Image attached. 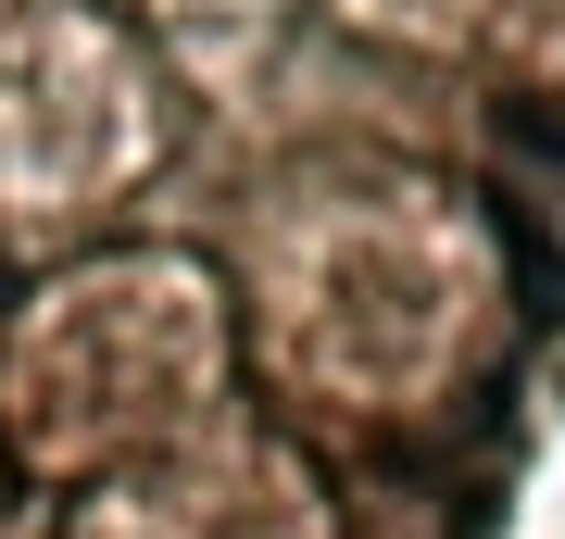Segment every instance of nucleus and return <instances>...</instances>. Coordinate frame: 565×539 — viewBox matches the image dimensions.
Masks as SVG:
<instances>
[{"mask_svg":"<svg viewBox=\"0 0 565 539\" xmlns=\"http://www.w3.org/2000/svg\"><path fill=\"white\" fill-rule=\"evenodd\" d=\"M503 251H515V289H527V314H553L565 301V251L527 226V201H503Z\"/></svg>","mask_w":565,"mask_h":539,"instance_id":"nucleus-1","label":"nucleus"},{"mask_svg":"<svg viewBox=\"0 0 565 539\" xmlns=\"http://www.w3.org/2000/svg\"><path fill=\"white\" fill-rule=\"evenodd\" d=\"M490 126H503V151H527V163H565V114H553V100H490Z\"/></svg>","mask_w":565,"mask_h":539,"instance_id":"nucleus-2","label":"nucleus"}]
</instances>
